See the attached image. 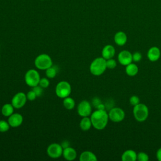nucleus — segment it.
<instances>
[{
	"mask_svg": "<svg viewBox=\"0 0 161 161\" xmlns=\"http://www.w3.org/2000/svg\"><path fill=\"white\" fill-rule=\"evenodd\" d=\"M92 126L99 130L104 129L108 122V114L104 109H97L91 114Z\"/></svg>",
	"mask_w": 161,
	"mask_h": 161,
	"instance_id": "f257e3e1",
	"label": "nucleus"
},
{
	"mask_svg": "<svg viewBox=\"0 0 161 161\" xmlns=\"http://www.w3.org/2000/svg\"><path fill=\"white\" fill-rule=\"evenodd\" d=\"M106 60L103 57H97L92 60L89 66L91 73L96 76H99L103 74L106 70Z\"/></svg>",
	"mask_w": 161,
	"mask_h": 161,
	"instance_id": "f03ea898",
	"label": "nucleus"
},
{
	"mask_svg": "<svg viewBox=\"0 0 161 161\" xmlns=\"http://www.w3.org/2000/svg\"><path fill=\"white\" fill-rule=\"evenodd\" d=\"M135 119L138 122L145 121L148 116V108L143 103H139L134 106L133 109Z\"/></svg>",
	"mask_w": 161,
	"mask_h": 161,
	"instance_id": "7ed1b4c3",
	"label": "nucleus"
},
{
	"mask_svg": "<svg viewBox=\"0 0 161 161\" xmlns=\"http://www.w3.org/2000/svg\"><path fill=\"white\" fill-rule=\"evenodd\" d=\"M35 65L40 70H46L53 64L52 60L50 55L46 53H42L38 55L35 59Z\"/></svg>",
	"mask_w": 161,
	"mask_h": 161,
	"instance_id": "20e7f679",
	"label": "nucleus"
},
{
	"mask_svg": "<svg viewBox=\"0 0 161 161\" xmlns=\"http://www.w3.org/2000/svg\"><path fill=\"white\" fill-rule=\"evenodd\" d=\"M71 93V86L65 81L62 80L59 82L55 87V94L60 98H65L68 97Z\"/></svg>",
	"mask_w": 161,
	"mask_h": 161,
	"instance_id": "39448f33",
	"label": "nucleus"
},
{
	"mask_svg": "<svg viewBox=\"0 0 161 161\" xmlns=\"http://www.w3.org/2000/svg\"><path fill=\"white\" fill-rule=\"evenodd\" d=\"M40 76L37 70L35 69L28 70L25 75V81L26 84L31 87H33L39 84Z\"/></svg>",
	"mask_w": 161,
	"mask_h": 161,
	"instance_id": "423d86ee",
	"label": "nucleus"
},
{
	"mask_svg": "<svg viewBox=\"0 0 161 161\" xmlns=\"http://www.w3.org/2000/svg\"><path fill=\"white\" fill-rule=\"evenodd\" d=\"M63 150L64 148L60 144L53 143L48 146L47 153L50 158H57L62 155Z\"/></svg>",
	"mask_w": 161,
	"mask_h": 161,
	"instance_id": "0eeeda50",
	"label": "nucleus"
},
{
	"mask_svg": "<svg viewBox=\"0 0 161 161\" xmlns=\"http://www.w3.org/2000/svg\"><path fill=\"white\" fill-rule=\"evenodd\" d=\"M109 119L113 122L118 123L123 121L125 116V111L120 108H113L108 113Z\"/></svg>",
	"mask_w": 161,
	"mask_h": 161,
	"instance_id": "6e6552de",
	"label": "nucleus"
},
{
	"mask_svg": "<svg viewBox=\"0 0 161 161\" xmlns=\"http://www.w3.org/2000/svg\"><path fill=\"white\" fill-rule=\"evenodd\" d=\"M77 113L81 117L89 116L92 113V106L87 100L81 101L77 106Z\"/></svg>",
	"mask_w": 161,
	"mask_h": 161,
	"instance_id": "1a4fd4ad",
	"label": "nucleus"
},
{
	"mask_svg": "<svg viewBox=\"0 0 161 161\" xmlns=\"http://www.w3.org/2000/svg\"><path fill=\"white\" fill-rule=\"evenodd\" d=\"M26 101V94L23 92H19L13 97L11 99V104L14 108L19 109L25 106Z\"/></svg>",
	"mask_w": 161,
	"mask_h": 161,
	"instance_id": "9d476101",
	"label": "nucleus"
},
{
	"mask_svg": "<svg viewBox=\"0 0 161 161\" xmlns=\"http://www.w3.org/2000/svg\"><path fill=\"white\" fill-rule=\"evenodd\" d=\"M118 60L119 64L126 66L133 61L132 54L128 50H122L118 55Z\"/></svg>",
	"mask_w": 161,
	"mask_h": 161,
	"instance_id": "9b49d317",
	"label": "nucleus"
},
{
	"mask_svg": "<svg viewBox=\"0 0 161 161\" xmlns=\"http://www.w3.org/2000/svg\"><path fill=\"white\" fill-rule=\"evenodd\" d=\"M23 121V116L19 113H13L8 117V122L9 126L12 128L19 126Z\"/></svg>",
	"mask_w": 161,
	"mask_h": 161,
	"instance_id": "f8f14e48",
	"label": "nucleus"
},
{
	"mask_svg": "<svg viewBox=\"0 0 161 161\" xmlns=\"http://www.w3.org/2000/svg\"><path fill=\"white\" fill-rule=\"evenodd\" d=\"M160 50L157 47H151L147 52V57L151 62H156L160 58Z\"/></svg>",
	"mask_w": 161,
	"mask_h": 161,
	"instance_id": "ddd939ff",
	"label": "nucleus"
},
{
	"mask_svg": "<svg viewBox=\"0 0 161 161\" xmlns=\"http://www.w3.org/2000/svg\"><path fill=\"white\" fill-rule=\"evenodd\" d=\"M62 155L65 160L72 161L76 158L77 152L74 148L71 147H67L64 148Z\"/></svg>",
	"mask_w": 161,
	"mask_h": 161,
	"instance_id": "4468645a",
	"label": "nucleus"
},
{
	"mask_svg": "<svg viewBox=\"0 0 161 161\" xmlns=\"http://www.w3.org/2000/svg\"><path fill=\"white\" fill-rule=\"evenodd\" d=\"M101 54L102 57H103L106 60L113 58L115 54L114 47L111 45H105L102 50Z\"/></svg>",
	"mask_w": 161,
	"mask_h": 161,
	"instance_id": "2eb2a0df",
	"label": "nucleus"
},
{
	"mask_svg": "<svg viewBox=\"0 0 161 161\" xmlns=\"http://www.w3.org/2000/svg\"><path fill=\"white\" fill-rule=\"evenodd\" d=\"M114 41L116 45L123 46L127 42V36L123 31H118L114 36Z\"/></svg>",
	"mask_w": 161,
	"mask_h": 161,
	"instance_id": "dca6fc26",
	"label": "nucleus"
},
{
	"mask_svg": "<svg viewBox=\"0 0 161 161\" xmlns=\"http://www.w3.org/2000/svg\"><path fill=\"white\" fill-rule=\"evenodd\" d=\"M137 158V153L133 150H126L121 155L123 161H135Z\"/></svg>",
	"mask_w": 161,
	"mask_h": 161,
	"instance_id": "f3484780",
	"label": "nucleus"
},
{
	"mask_svg": "<svg viewBox=\"0 0 161 161\" xmlns=\"http://www.w3.org/2000/svg\"><path fill=\"white\" fill-rule=\"evenodd\" d=\"M96 155L91 151H84L82 152L79 157L80 161H96Z\"/></svg>",
	"mask_w": 161,
	"mask_h": 161,
	"instance_id": "a211bd4d",
	"label": "nucleus"
},
{
	"mask_svg": "<svg viewBox=\"0 0 161 161\" xmlns=\"http://www.w3.org/2000/svg\"><path fill=\"white\" fill-rule=\"evenodd\" d=\"M80 128L82 131H87L89 130L91 127L92 126V122L91 120V118H89V116H86V117H82L80 121L79 124Z\"/></svg>",
	"mask_w": 161,
	"mask_h": 161,
	"instance_id": "6ab92c4d",
	"label": "nucleus"
},
{
	"mask_svg": "<svg viewBox=\"0 0 161 161\" xmlns=\"http://www.w3.org/2000/svg\"><path fill=\"white\" fill-rule=\"evenodd\" d=\"M125 72L128 75L133 77L137 74L138 72V68L136 64L133 63H130L128 65H126Z\"/></svg>",
	"mask_w": 161,
	"mask_h": 161,
	"instance_id": "aec40b11",
	"label": "nucleus"
},
{
	"mask_svg": "<svg viewBox=\"0 0 161 161\" xmlns=\"http://www.w3.org/2000/svg\"><path fill=\"white\" fill-rule=\"evenodd\" d=\"M14 108L13 107L11 103L4 104L1 108V113L3 116L6 117H9L10 115H11L13 113Z\"/></svg>",
	"mask_w": 161,
	"mask_h": 161,
	"instance_id": "412c9836",
	"label": "nucleus"
},
{
	"mask_svg": "<svg viewBox=\"0 0 161 161\" xmlns=\"http://www.w3.org/2000/svg\"><path fill=\"white\" fill-rule=\"evenodd\" d=\"M63 105L65 107V108H66L67 109H69V110L72 109L75 107V101L74 100L73 98H72L69 96L66 97L64 98Z\"/></svg>",
	"mask_w": 161,
	"mask_h": 161,
	"instance_id": "4be33fe9",
	"label": "nucleus"
},
{
	"mask_svg": "<svg viewBox=\"0 0 161 161\" xmlns=\"http://www.w3.org/2000/svg\"><path fill=\"white\" fill-rule=\"evenodd\" d=\"M57 74V70L55 68V67L52 65L49 68L45 70V74L46 76L49 79H53L54 78Z\"/></svg>",
	"mask_w": 161,
	"mask_h": 161,
	"instance_id": "5701e85b",
	"label": "nucleus"
},
{
	"mask_svg": "<svg viewBox=\"0 0 161 161\" xmlns=\"http://www.w3.org/2000/svg\"><path fill=\"white\" fill-rule=\"evenodd\" d=\"M9 125L8 121L5 120H0V132L4 133L9 130Z\"/></svg>",
	"mask_w": 161,
	"mask_h": 161,
	"instance_id": "b1692460",
	"label": "nucleus"
},
{
	"mask_svg": "<svg viewBox=\"0 0 161 161\" xmlns=\"http://www.w3.org/2000/svg\"><path fill=\"white\" fill-rule=\"evenodd\" d=\"M148 159H149L148 155L146 153L141 152L137 153L136 160H138V161H148Z\"/></svg>",
	"mask_w": 161,
	"mask_h": 161,
	"instance_id": "393cba45",
	"label": "nucleus"
},
{
	"mask_svg": "<svg viewBox=\"0 0 161 161\" xmlns=\"http://www.w3.org/2000/svg\"><path fill=\"white\" fill-rule=\"evenodd\" d=\"M106 67L108 69H114L116 67V62L113 58L106 60Z\"/></svg>",
	"mask_w": 161,
	"mask_h": 161,
	"instance_id": "a878e982",
	"label": "nucleus"
},
{
	"mask_svg": "<svg viewBox=\"0 0 161 161\" xmlns=\"http://www.w3.org/2000/svg\"><path fill=\"white\" fill-rule=\"evenodd\" d=\"M50 84V82L49 80L46 78V77H43V78H40V82H39V86H40L42 88H47L48 87Z\"/></svg>",
	"mask_w": 161,
	"mask_h": 161,
	"instance_id": "bb28decb",
	"label": "nucleus"
},
{
	"mask_svg": "<svg viewBox=\"0 0 161 161\" xmlns=\"http://www.w3.org/2000/svg\"><path fill=\"white\" fill-rule=\"evenodd\" d=\"M130 103L133 106H135L140 103V98L137 96L133 95L130 98Z\"/></svg>",
	"mask_w": 161,
	"mask_h": 161,
	"instance_id": "cd10ccee",
	"label": "nucleus"
},
{
	"mask_svg": "<svg viewBox=\"0 0 161 161\" xmlns=\"http://www.w3.org/2000/svg\"><path fill=\"white\" fill-rule=\"evenodd\" d=\"M36 95L35 94V92L33 91V90H31L30 91H28L26 94V97H27V99L31 101H34L36 97Z\"/></svg>",
	"mask_w": 161,
	"mask_h": 161,
	"instance_id": "c85d7f7f",
	"label": "nucleus"
},
{
	"mask_svg": "<svg viewBox=\"0 0 161 161\" xmlns=\"http://www.w3.org/2000/svg\"><path fill=\"white\" fill-rule=\"evenodd\" d=\"M32 90L35 92V94H36V95L37 97L40 96L42 94V93H43V89H42V87L40 86H39V85L33 87Z\"/></svg>",
	"mask_w": 161,
	"mask_h": 161,
	"instance_id": "c756f323",
	"label": "nucleus"
},
{
	"mask_svg": "<svg viewBox=\"0 0 161 161\" xmlns=\"http://www.w3.org/2000/svg\"><path fill=\"white\" fill-rule=\"evenodd\" d=\"M142 58V54L138 52H135L133 54H132V59L133 61L135 62H139Z\"/></svg>",
	"mask_w": 161,
	"mask_h": 161,
	"instance_id": "7c9ffc66",
	"label": "nucleus"
},
{
	"mask_svg": "<svg viewBox=\"0 0 161 161\" xmlns=\"http://www.w3.org/2000/svg\"><path fill=\"white\" fill-rule=\"evenodd\" d=\"M156 157L159 161H161V148H158L156 153Z\"/></svg>",
	"mask_w": 161,
	"mask_h": 161,
	"instance_id": "2f4dec72",
	"label": "nucleus"
},
{
	"mask_svg": "<svg viewBox=\"0 0 161 161\" xmlns=\"http://www.w3.org/2000/svg\"><path fill=\"white\" fill-rule=\"evenodd\" d=\"M61 145H62V147H63V148H66V147H69V142L68 141H67V140L64 141V142L62 143Z\"/></svg>",
	"mask_w": 161,
	"mask_h": 161,
	"instance_id": "473e14b6",
	"label": "nucleus"
}]
</instances>
